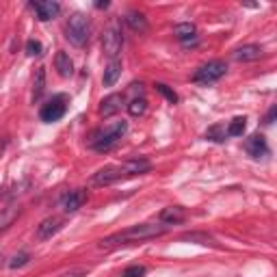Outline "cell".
Instances as JSON below:
<instances>
[{
  "label": "cell",
  "mask_w": 277,
  "mask_h": 277,
  "mask_svg": "<svg viewBox=\"0 0 277 277\" xmlns=\"http://www.w3.org/2000/svg\"><path fill=\"white\" fill-rule=\"evenodd\" d=\"M122 45H124V33H122V29H119V24L113 22V24H110L108 29L104 31V35H102L104 54H106L110 61H115L117 54L122 52Z\"/></svg>",
  "instance_id": "cell-6"
},
{
  "label": "cell",
  "mask_w": 277,
  "mask_h": 277,
  "mask_svg": "<svg viewBox=\"0 0 277 277\" xmlns=\"http://www.w3.org/2000/svg\"><path fill=\"white\" fill-rule=\"evenodd\" d=\"M126 132H128V122H124V119L122 122H115V124H108L106 128H100V130L91 134L89 145L100 154L110 152L126 136Z\"/></svg>",
  "instance_id": "cell-3"
},
{
  "label": "cell",
  "mask_w": 277,
  "mask_h": 277,
  "mask_svg": "<svg viewBox=\"0 0 277 277\" xmlns=\"http://www.w3.org/2000/svg\"><path fill=\"white\" fill-rule=\"evenodd\" d=\"M275 115H277V106H273V108L269 110V115L264 117V124H266V126H271V124H273V119H275Z\"/></svg>",
  "instance_id": "cell-28"
},
{
  "label": "cell",
  "mask_w": 277,
  "mask_h": 277,
  "mask_svg": "<svg viewBox=\"0 0 277 277\" xmlns=\"http://www.w3.org/2000/svg\"><path fill=\"white\" fill-rule=\"evenodd\" d=\"M87 199H89L87 189H74V191H67L65 195L61 197V208L65 212H76L85 206Z\"/></svg>",
  "instance_id": "cell-8"
},
{
  "label": "cell",
  "mask_w": 277,
  "mask_h": 277,
  "mask_svg": "<svg viewBox=\"0 0 277 277\" xmlns=\"http://www.w3.org/2000/svg\"><path fill=\"white\" fill-rule=\"evenodd\" d=\"M145 110H147V100L145 98H134L128 102V113H130L132 117H141Z\"/></svg>",
  "instance_id": "cell-23"
},
{
  "label": "cell",
  "mask_w": 277,
  "mask_h": 277,
  "mask_svg": "<svg viewBox=\"0 0 277 277\" xmlns=\"http://www.w3.org/2000/svg\"><path fill=\"white\" fill-rule=\"evenodd\" d=\"M160 223L163 225H175V223H182L184 219H187V210L182 206H169L160 212Z\"/></svg>",
  "instance_id": "cell-14"
},
{
  "label": "cell",
  "mask_w": 277,
  "mask_h": 277,
  "mask_svg": "<svg viewBox=\"0 0 277 277\" xmlns=\"http://www.w3.org/2000/svg\"><path fill=\"white\" fill-rule=\"evenodd\" d=\"M126 24L130 26L132 31H136V33H145L147 31V17L141 11H128Z\"/></svg>",
  "instance_id": "cell-18"
},
{
  "label": "cell",
  "mask_w": 277,
  "mask_h": 277,
  "mask_svg": "<svg viewBox=\"0 0 277 277\" xmlns=\"http://www.w3.org/2000/svg\"><path fill=\"white\" fill-rule=\"evenodd\" d=\"M156 89H158L160 94H163L165 98H167L171 104H175V102H178V96H175V91H171L167 85H165V82H156Z\"/></svg>",
  "instance_id": "cell-26"
},
{
  "label": "cell",
  "mask_w": 277,
  "mask_h": 277,
  "mask_svg": "<svg viewBox=\"0 0 277 277\" xmlns=\"http://www.w3.org/2000/svg\"><path fill=\"white\" fill-rule=\"evenodd\" d=\"M145 273H147L145 266H138V264H134V266H128V269L122 273V277H143Z\"/></svg>",
  "instance_id": "cell-27"
},
{
  "label": "cell",
  "mask_w": 277,
  "mask_h": 277,
  "mask_svg": "<svg viewBox=\"0 0 277 277\" xmlns=\"http://www.w3.org/2000/svg\"><path fill=\"white\" fill-rule=\"evenodd\" d=\"M61 219L57 217H48V219H43L39 225H37V241H48V238H52L54 234L61 229Z\"/></svg>",
  "instance_id": "cell-11"
},
{
  "label": "cell",
  "mask_w": 277,
  "mask_h": 277,
  "mask_svg": "<svg viewBox=\"0 0 277 277\" xmlns=\"http://www.w3.org/2000/svg\"><path fill=\"white\" fill-rule=\"evenodd\" d=\"M150 169H152V163L147 158H130V160H126L122 165H108V167L100 169L98 173H94L91 184H94V187H108V184H113V182L132 178V175L147 173Z\"/></svg>",
  "instance_id": "cell-1"
},
{
  "label": "cell",
  "mask_w": 277,
  "mask_h": 277,
  "mask_svg": "<svg viewBox=\"0 0 277 277\" xmlns=\"http://www.w3.org/2000/svg\"><path fill=\"white\" fill-rule=\"evenodd\" d=\"M119 76H122V61L115 59V61H110L106 65V70H104V76H102L104 87H113L119 80Z\"/></svg>",
  "instance_id": "cell-16"
},
{
  "label": "cell",
  "mask_w": 277,
  "mask_h": 277,
  "mask_svg": "<svg viewBox=\"0 0 277 277\" xmlns=\"http://www.w3.org/2000/svg\"><path fill=\"white\" fill-rule=\"evenodd\" d=\"M0 264H3V256H0Z\"/></svg>",
  "instance_id": "cell-30"
},
{
  "label": "cell",
  "mask_w": 277,
  "mask_h": 277,
  "mask_svg": "<svg viewBox=\"0 0 277 277\" xmlns=\"http://www.w3.org/2000/svg\"><path fill=\"white\" fill-rule=\"evenodd\" d=\"M124 104V94H110L100 102V115L102 117H113Z\"/></svg>",
  "instance_id": "cell-13"
},
{
  "label": "cell",
  "mask_w": 277,
  "mask_h": 277,
  "mask_svg": "<svg viewBox=\"0 0 277 277\" xmlns=\"http://www.w3.org/2000/svg\"><path fill=\"white\" fill-rule=\"evenodd\" d=\"M31 7L35 9L37 20H39V22L54 20V17L61 13V5L54 3V0H39V3H31Z\"/></svg>",
  "instance_id": "cell-9"
},
{
  "label": "cell",
  "mask_w": 277,
  "mask_h": 277,
  "mask_svg": "<svg viewBox=\"0 0 277 277\" xmlns=\"http://www.w3.org/2000/svg\"><path fill=\"white\" fill-rule=\"evenodd\" d=\"M225 72H227V65L223 61H210L193 74V80H195L197 85H212V82L223 78Z\"/></svg>",
  "instance_id": "cell-5"
},
{
  "label": "cell",
  "mask_w": 277,
  "mask_h": 277,
  "mask_svg": "<svg viewBox=\"0 0 277 277\" xmlns=\"http://www.w3.org/2000/svg\"><path fill=\"white\" fill-rule=\"evenodd\" d=\"M43 89H45V67H37L33 80V102H37L43 96Z\"/></svg>",
  "instance_id": "cell-20"
},
{
  "label": "cell",
  "mask_w": 277,
  "mask_h": 277,
  "mask_svg": "<svg viewBox=\"0 0 277 277\" xmlns=\"http://www.w3.org/2000/svg\"><path fill=\"white\" fill-rule=\"evenodd\" d=\"M26 54H29V57H41V54H43L41 41H37V39H29V41H26Z\"/></svg>",
  "instance_id": "cell-25"
},
{
  "label": "cell",
  "mask_w": 277,
  "mask_h": 277,
  "mask_svg": "<svg viewBox=\"0 0 277 277\" xmlns=\"http://www.w3.org/2000/svg\"><path fill=\"white\" fill-rule=\"evenodd\" d=\"M264 54L262 45H256V43H247V45H241V48L234 50V59L241 61V63H249V61H258Z\"/></svg>",
  "instance_id": "cell-12"
},
{
  "label": "cell",
  "mask_w": 277,
  "mask_h": 277,
  "mask_svg": "<svg viewBox=\"0 0 277 277\" xmlns=\"http://www.w3.org/2000/svg\"><path fill=\"white\" fill-rule=\"evenodd\" d=\"M65 37L74 45H76V48H82V45L89 41V37H91L89 17L82 15V13H72L67 24H65Z\"/></svg>",
  "instance_id": "cell-4"
},
{
  "label": "cell",
  "mask_w": 277,
  "mask_h": 277,
  "mask_svg": "<svg viewBox=\"0 0 277 277\" xmlns=\"http://www.w3.org/2000/svg\"><path fill=\"white\" fill-rule=\"evenodd\" d=\"M96 7H98V9H108V7H110V3H108V0H104V3L100 0V3H96Z\"/></svg>",
  "instance_id": "cell-29"
},
{
  "label": "cell",
  "mask_w": 277,
  "mask_h": 277,
  "mask_svg": "<svg viewBox=\"0 0 277 277\" xmlns=\"http://www.w3.org/2000/svg\"><path fill=\"white\" fill-rule=\"evenodd\" d=\"M245 128H247V117H234L229 122V126L225 128V132H227V136H243Z\"/></svg>",
  "instance_id": "cell-22"
},
{
  "label": "cell",
  "mask_w": 277,
  "mask_h": 277,
  "mask_svg": "<svg viewBox=\"0 0 277 277\" xmlns=\"http://www.w3.org/2000/svg\"><path fill=\"white\" fill-rule=\"evenodd\" d=\"M175 37L182 41V43H189L191 39H197V26L191 24V22H184L175 26Z\"/></svg>",
  "instance_id": "cell-19"
},
{
  "label": "cell",
  "mask_w": 277,
  "mask_h": 277,
  "mask_svg": "<svg viewBox=\"0 0 277 277\" xmlns=\"http://www.w3.org/2000/svg\"><path fill=\"white\" fill-rule=\"evenodd\" d=\"M29 262H31V253H29V251H20V253H15V256L11 258L9 266H11V269H22V266H26Z\"/></svg>",
  "instance_id": "cell-24"
},
{
  "label": "cell",
  "mask_w": 277,
  "mask_h": 277,
  "mask_svg": "<svg viewBox=\"0 0 277 277\" xmlns=\"http://www.w3.org/2000/svg\"><path fill=\"white\" fill-rule=\"evenodd\" d=\"M20 212H22L20 206H7V208L0 210V234L13 225V221L20 217Z\"/></svg>",
  "instance_id": "cell-17"
},
{
  "label": "cell",
  "mask_w": 277,
  "mask_h": 277,
  "mask_svg": "<svg viewBox=\"0 0 277 277\" xmlns=\"http://www.w3.org/2000/svg\"><path fill=\"white\" fill-rule=\"evenodd\" d=\"M206 138H208V141H215V143H223L225 138H227L225 126H223V124H215V126H210L208 130H206Z\"/></svg>",
  "instance_id": "cell-21"
},
{
  "label": "cell",
  "mask_w": 277,
  "mask_h": 277,
  "mask_svg": "<svg viewBox=\"0 0 277 277\" xmlns=\"http://www.w3.org/2000/svg\"><path fill=\"white\" fill-rule=\"evenodd\" d=\"M245 152L251 156V158H262V156L269 154V145H266L264 134H251L245 141Z\"/></svg>",
  "instance_id": "cell-10"
},
{
  "label": "cell",
  "mask_w": 277,
  "mask_h": 277,
  "mask_svg": "<svg viewBox=\"0 0 277 277\" xmlns=\"http://www.w3.org/2000/svg\"><path fill=\"white\" fill-rule=\"evenodd\" d=\"M169 225H156V223H141V225H132L119 232L115 236H108L104 238L100 247L108 249V247H115V245H124V243H141V241H150V238H158L163 234H167Z\"/></svg>",
  "instance_id": "cell-2"
},
{
  "label": "cell",
  "mask_w": 277,
  "mask_h": 277,
  "mask_svg": "<svg viewBox=\"0 0 277 277\" xmlns=\"http://www.w3.org/2000/svg\"><path fill=\"white\" fill-rule=\"evenodd\" d=\"M54 67H57L59 76H63V78H70L74 74V63L70 59V54L63 52V50L57 52V57H54Z\"/></svg>",
  "instance_id": "cell-15"
},
{
  "label": "cell",
  "mask_w": 277,
  "mask_h": 277,
  "mask_svg": "<svg viewBox=\"0 0 277 277\" xmlns=\"http://www.w3.org/2000/svg\"><path fill=\"white\" fill-rule=\"evenodd\" d=\"M65 113H67V98L63 94H59V96H54L48 104L41 106L39 117H41V122L52 124V122H59Z\"/></svg>",
  "instance_id": "cell-7"
}]
</instances>
